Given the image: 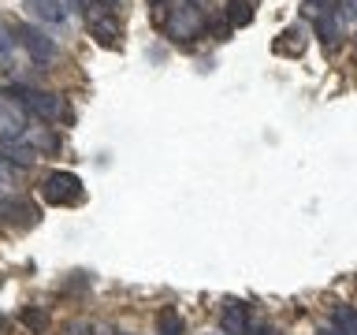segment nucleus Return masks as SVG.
Wrapping results in <instances>:
<instances>
[{
  "mask_svg": "<svg viewBox=\"0 0 357 335\" xmlns=\"http://www.w3.org/2000/svg\"><path fill=\"white\" fill-rule=\"evenodd\" d=\"M8 179H11V168H8L4 156H0V186H8Z\"/></svg>",
  "mask_w": 357,
  "mask_h": 335,
  "instance_id": "16",
  "label": "nucleus"
},
{
  "mask_svg": "<svg viewBox=\"0 0 357 335\" xmlns=\"http://www.w3.org/2000/svg\"><path fill=\"white\" fill-rule=\"evenodd\" d=\"M317 335H342V332H339V328H335V324H331V328H320Z\"/></svg>",
  "mask_w": 357,
  "mask_h": 335,
  "instance_id": "17",
  "label": "nucleus"
},
{
  "mask_svg": "<svg viewBox=\"0 0 357 335\" xmlns=\"http://www.w3.org/2000/svg\"><path fill=\"white\" fill-rule=\"evenodd\" d=\"M0 220H4V223H19V228H33V223L41 220V209L33 205L30 198H22V194L0 198Z\"/></svg>",
  "mask_w": 357,
  "mask_h": 335,
  "instance_id": "5",
  "label": "nucleus"
},
{
  "mask_svg": "<svg viewBox=\"0 0 357 335\" xmlns=\"http://www.w3.org/2000/svg\"><path fill=\"white\" fill-rule=\"evenodd\" d=\"M339 19H357V0H339Z\"/></svg>",
  "mask_w": 357,
  "mask_h": 335,
  "instance_id": "15",
  "label": "nucleus"
},
{
  "mask_svg": "<svg viewBox=\"0 0 357 335\" xmlns=\"http://www.w3.org/2000/svg\"><path fill=\"white\" fill-rule=\"evenodd\" d=\"M156 4H167V0H156Z\"/></svg>",
  "mask_w": 357,
  "mask_h": 335,
  "instance_id": "18",
  "label": "nucleus"
},
{
  "mask_svg": "<svg viewBox=\"0 0 357 335\" xmlns=\"http://www.w3.org/2000/svg\"><path fill=\"white\" fill-rule=\"evenodd\" d=\"M257 0H227V27H250Z\"/></svg>",
  "mask_w": 357,
  "mask_h": 335,
  "instance_id": "11",
  "label": "nucleus"
},
{
  "mask_svg": "<svg viewBox=\"0 0 357 335\" xmlns=\"http://www.w3.org/2000/svg\"><path fill=\"white\" fill-rule=\"evenodd\" d=\"M156 335H183V313L175 306H164L156 313Z\"/></svg>",
  "mask_w": 357,
  "mask_h": 335,
  "instance_id": "12",
  "label": "nucleus"
},
{
  "mask_svg": "<svg viewBox=\"0 0 357 335\" xmlns=\"http://www.w3.org/2000/svg\"><path fill=\"white\" fill-rule=\"evenodd\" d=\"M26 138V112L15 97L0 94V142H15Z\"/></svg>",
  "mask_w": 357,
  "mask_h": 335,
  "instance_id": "4",
  "label": "nucleus"
},
{
  "mask_svg": "<svg viewBox=\"0 0 357 335\" xmlns=\"http://www.w3.org/2000/svg\"><path fill=\"white\" fill-rule=\"evenodd\" d=\"M272 49L279 56H301V52H305V34H301V27H290V30H283L275 38Z\"/></svg>",
  "mask_w": 357,
  "mask_h": 335,
  "instance_id": "10",
  "label": "nucleus"
},
{
  "mask_svg": "<svg viewBox=\"0 0 357 335\" xmlns=\"http://www.w3.org/2000/svg\"><path fill=\"white\" fill-rule=\"evenodd\" d=\"M22 324L33 332H41L45 324H49V313H41V309H22Z\"/></svg>",
  "mask_w": 357,
  "mask_h": 335,
  "instance_id": "14",
  "label": "nucleus"
},
{
  "mask_svg": "<svg viewBox=\"0 0 357 335\" xmlns=\"http://www.w3.org/2000/svg\"><path fill=\"white\" fill-rule=\"evenodd\" d=\"M22 8L41 22H63L67 19V0H22Z\"/></svg>",
  "mask_w": 357,
  "mask_h": 335,
  "instance_id": "7",
  "label": "nucleus"
},
{
  "mask_svg": "<svg viewBox=\"0 0 357 335\" xmlns=\"http://www.w3.org/2000/svg\"><path fill=\"white\" fill-rule=\"evenodd\" d=\"M205 27H208V22H205V15H201V8L194 4V0H178V4H172V8H167V15H164V30L172 34L175 41L197 38Z\"/></svg>",
  "mask_w": 357,
  "mask_h": 335,
  "instance_id": "3",
  "label": "nucleus"
},
{
  "mask_svg": "<svg viewBox=\"0 0 357 335\" xmlns=\"http://www.w3.org/2000/svg\"><path fill=\"white\" fill-rule=\"evenodd\" d=\"M220 328H223V335H245V332H250V324H245V306H242V302H223Z\"/></svg>",
  "mask_w": 357,
  "mask_h": 335,
  "instance_id": "8",
  "label": "nucleus"
},
{
  "mask_svg": "<svg viewBox=\"0 0 357 335\" xmlns=\"http://www.w3.org/2000/svg\"><path fill=\"white\" fill-rule=\"evenodd\" d=\"M116 335H127V332H116Z\"/></svg>",
  "mask_w": 357,
  "mask_h": 335,
  "instance_id": "19",
  "label": "nucleus"
},
{
  "mask_svg": "<svg viewBox=\"0 0 357 335\" xmlns=\"http://www.w3.org/2000/svg\"><path fill=\"white\" fill-rule=\"evenodd\" d=\"M15 34H19V45L30 52V60H52V56H56V41L45 30H38V27H15Z\"/></svg>",
  "mask_w": 357,
  "mask_h": 335,
  "instance_id": "6",
  "label": "nucleus"
},
{
  "mask_svg": "<svg viewBox=\"0 0 357 335\" xmlns=\"http://www.w3.org/2000/svg\"><path fill=\"white\" fill-rule=\"evenodd\" d=\"M11 97L22 105V112H30V116H38L45 123H56L63 116V97L52 94V89H41V86H15L11 89Z\"/></svg>",
  "mask_w": 357,
  "mask_h": 335,
  "instance_id": "1",
  "label": "nucleus"
},
{
  "mask_svg": "<svg viewBox=\"0 0 357 335\" xmlns=\"http://www.w3.org/2000/svg\"><path fill=\"white\" fill-rule=\"evenodd\" d=\"M317 34H320V41L328 45V49H335L342 38V19H339V11L328 8V11H320L317 15Z\"/></svg>",
  "mask_w": 357,
  "mask_h": 335,
  "instance_id": "9",
  "label": "nucleus"
},
{
  "mask_svg": "<svg viewBox=\"0 0 357 335\" xmlns=\"http://www.w3.org/2000/svg\"><path fill=\"white\" fill-rule=\"evenodd\" d=\"M41 198L49 201V205L71 209V205H82L86 201V186L75 172H49L41 183Z\"/></svg>",
  "mask_w": 357,
  "mask_h": 335,
  "instance_id": "2",
  "label": "nucleus"
},
{
  "mask_svg": "<svg viewBox=\"0 0 357 335\" xmlns=\"http://www.w3.org/2000/svg\"><path fill=\"white\" fill-rule=\"evenodd\" d=\"M331 324L342 335H357V309L354 306H335V320Z\"/></svg>",
  "mask_w": 357,
  "mask_h": 335,
  "instance_id": "13",
  "label": "nucleus"
}]
</instances>
